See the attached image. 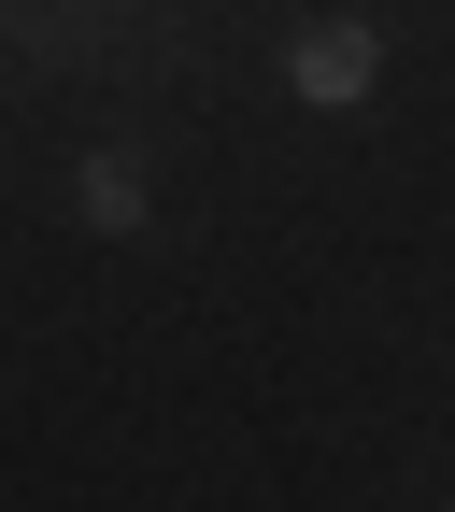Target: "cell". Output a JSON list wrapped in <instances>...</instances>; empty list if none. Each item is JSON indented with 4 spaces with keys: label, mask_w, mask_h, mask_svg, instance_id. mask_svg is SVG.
<instances>
[{
    "label": "cell",
    "mask_w": 455,
    "mask_h": 512,
    "mask_svg": "<svg viewBox=\"0 0 455 512\" xmlns=\"http://www.w3.org/2000/svg\"><path fill=\"white\" fill-rule=\"evenodd\" d=\"M285 86H299L313 114H356V100L384 86V29H370V15H328V29H299V43H285Z\"/></svg>",
    "instance_id": "cell-1"
},
{
    "label": "cell",
    "mask_w": 455,
    "mask_h": 512,
    "mask_svg": "<svg viewBox=\"0 0 455 512\" xmlns=\"http://www.w3.org/2000/svg\"><path fill=\"white\" fill-rule=\"evenodd\" d=\"M72 214H86L100 242H143V214H157V185H143V157H128V143H100V157L72 171Z\"/></svg>",
    "instance_id": "cell-2"
}]
</instances>
